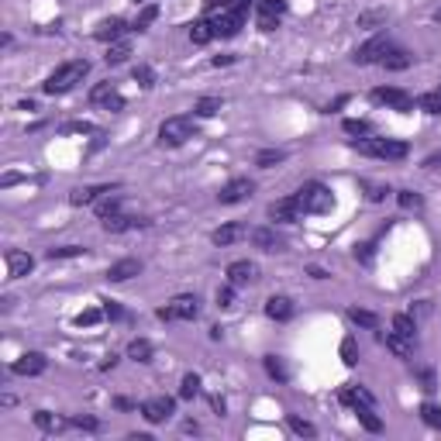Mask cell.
I'll return each instance as SVG.
<instances>
[{"label": "cell", "instance_id": "obj_18", "mask_svg": "<svg viewBox=\"0 0 441 441\" xmlns=\"http://www.w3.org/2000/svg\"><path fill=\"white\" fill-rule=\"evenodd\" d=\"M256 273H259V269H256L249 259H238V262L228 266V283H231V286H245V283L256 280Z\"/></svg>", "mask_w": 441, "mask_h": 441}, {"label": "cell", "instance_id": "obj_31", "mask_svg": "<svg viewBox=\"0 0 441 441\" xmlns=\"http://www.w3.org/2000/svg\"><path fill=\"white\" fill-rule=\"evenodd\" d=\"M355 414H359V420H362V427H365V431H372V434H379V431H383V420L372 414V407H355Z\"/></svg>", "mask_w": 441, "mask_h": 441}, {"label": "cell", "instance_id": "obj_19", "mask_svg": "<svg viewBox=\"0 0 441 441\" xmlns=\"http://www.w3.org/2000/svg\"><path fill=\"white\" fill-rule=\"evenodd\" d=\"M142 273V262L138 259H121V262H114L111 269H107V280L111 283H124V280H131V276H138Z\"/></svg>", "mask_w": 441, "mask_h": 441}, {"label": "cell", "instance_id": "obj_51", "mask_svg": "<svg viewBox=\"0 0 441 441\" xmlns=\"http://www.w3.org/2000/svg\"><path fill=\"white\" fill-rule=\"evenodd\" d=\"M104 314H107L111 321H117V317H121V307H117L114 300H107V304H104Z\"/></svg>", "mask_w": 441, "mask_h": 441}, {"label": "cell", "instance_id": "obj_48", "mask_svg": "<svg viewBox=\"0 0 441 441\" xmlns=\"http://www.w3.org/2000/svg\"><path fill=\"white\" fill-rule=\"evenodd\" d=\"M217 307H235V286L231 283L225 290H217Z\"/></svg>", "mask_w": 441, "mask_h": 441}, {"label": "cell", "instance_id": "obj_25", "mask_svg": "<svg viewBox=\"0 0 441 441\" xmlns=\"http://www.w3.org/2000/svg\"><path fill=\"white\" fill-rule=\"evenodd\" d=\"M414 63V56L410 52H403V49H389L386 56H383V63L379 66H386V69H407Z\"/></svg>", "mask_w": 441, "mask_h": 441}, {"label": "cell", "instance_id": "obj_44", "mask_svg": "<svg viewBox=\"0 0 441 441\" xmlns=\"http://www.w3.org/2000/svg\"><path fill=\"white\" fill-rule=\"evenodd\" d=\"M69 424H73V427H80V431H100V420H97V417H90V414H76Z\"/></svg>", "mask_w": 441, "mask_h": 441}, {"label": "cell", "instance_id": "obj_26", "mask_svg": "<svg viewBox=\"0 0 441 441\" xmlns=\"http://www.w3.org/2000/svg\"><path fill=\"white\" fill-rule=\"evenodd\" d=\"M114 214H121V193L114 190V193H107L100 203H97V217L104 220V217H114Z\"/></svg>", "mask_w": 441, "mask_h": 441}, {"label": "cell", "instance_id": "obj_45", "mask_svg": "<svg viewBox=\"0 0 441 441\" xmlns=\"http://www.w3.org/2000/svg\"><path fill=\"white\" fill-rule=\"evenodd\" d=\"M420 417H424L431 427H438V431H441V407H434V403H424V407H420Z\"/></svg>", "mask_w": 441, "mask_h": 441}, {"label": "cell", "instance_id": "obj_41", "mask_svg": "<svg viewBox=\"0 0 441 441\" xmlns=\"http://www.w3.org/2000/svg\"><path fill=\"white\" fill-rule=\"evenodd\" d=\"M417 107L427 111V114H441V90H438V93H424V97L417 100Z\"/></svg>", "mask_w": 441, "mask_h": 441}, {"label": "cell", "instance_id": "obj_24", "mask_svg": "<svg viewBox=\"0 0 441 441\" xmlns=\"http://www.w3.org/2000/svg\"><path fill=\"white\" fill-rule=\"evenodd\" d=\"M210 38H217V35H214V21L200 18V21L190 25V42H193V45H207Z\"/></svg>", "mask_w": 441, "mask_h": 441}, {"label": "cell", "instance_id": "obj_1", "mask_svg": "<svg viewBox=\"0 0 441 441\" xmlns=\"http://www.w3.org/2000/svg\"><path fill=\"white\" fill-rule=\"evenodd\" d=\"M87 73H90V63H87V59L63 63V66L45 80V87H42V90H45V93H52V97H56V93H69L76 83H83V76H87Z\"/></svg>", "mask_w": 441, "mask_h": 441}, {"label": "cell", "instance_id": "obj_55", "mask_svg": "<svg viewBox=\"0 0 441 441\" xmlns=\"http://www.w3.org/2000/svg\"><path fill=\"white\" fill-rule=\"evenodd\" d=\"M420 379H424V389H434V376L431 372H420Z\"/></svg>", "mask_w": 441, "mask_h": 441}, {"label": "cell", "instance_id": "obj_7", "mask_svg": "<svg viewBox=\"0 0 441 441\" xmlns=\"http://www.w3.org/2000/svg\"><path fill=\"white\" fill-rule=\"evenodd\" d=\"M393 45H389V38L386 35H376V38H369L362 49H355V66H369V63H383V56L389 52Z\"/></svg>", "mask_w": 441, "mask_h": 441}, {"label": "cell", "instance_id": "obj_46", "mask_svg": "<svg viewBox=\"0 0 441 441\" xmlns=\"http://www.w3.org/2000/svg\"><path fill=\"white\" fill-rule=\"evenodd\" d=\"M345 131H348V135L369 138V135H372V124H369V121H345Z\"/></svg>", "mask_w": 441, "mask_h": 441}, {"label": "cell", "instance_id": "obj_8", "mask_svg": "<svg viewBox=\"0 0 441 441\" xmlns=\"http://www.w3.org/2000/svg\"><path fill=\"white\" fill-rule=\"evenodd\" d=\"M286 14V0H259V11H256V21L262 32H273Z\"/></svg>", "mask_w": 441, "mask_h": 441}, {"label": "cell", "instance_id": "obj_35", "mask_svg": "<svg viewBox=\"0 0 441 441\" xmlns=\"http://www.w3.org/2000/svg\"><path fill=\"white\" fill-rule=\"evenodd\" d=\"M348 321H352V324H362V328H376V324H379V317H376L372 310H359V307L348 310Z\"/></svg>", "mask_w": 441, "mask_h": 441}, {"label": "cell", "instance_id": "obj_34", "mask_svg": "<svg viewBox=\"0 0 441 441\" xmlns=\"http://www.w3.org/2000/svg\"><path fill=\"white\" fill-rule=\"evenodd\" d=\"M87 249L83 245H59V249H49V259L56 262V259H80Z\"/></svg>", "mask_w": 441, "mask_h": 441}, {"label": "cell", "instance_id": "obj_12", "mask_svg": "<svg viewBox=\"0 0 441 441\" xmlns=\"http://www.w3.org/2000/svg\"><path fill=\"white\" fill-rule=\"evenodd\" d=\"M45 355L42 352H25L21 359H14V365H11V372L14 376H42L45 372Z\"/></svg>", "mask_w": 441, "mask_h": 441}, {"label": "cell", "instance_id": "obj_28", "mask_svg": "<svg viewBox=\"0 0 441 441\" xmlns=\"http://www.w3.org/2000/svg\"><path fill=\"white\" fill-rule=\"evenodd\" d=\"M383 341H386V348H389V352H393L396 359H410V345H407L410 338H400V335L393 331V335H386Z\"/></svg>", "mask_w": 441, "mask_h": 441}, {"label": "cell", "instance_id": "obj_39", "mask_svg": "<svg viewBox=\"0 0 441 441\" xmlns=\"http://www.w3.org/2000/svg\"><path fill=\"white\" fill-rule=\"evenodd\" d=\"M128 56H131V45H128V42H117V45H111V52H107V63H111V66H121Z\"/></svg>", "mask_w": 441, "mask_h": 441}, {"label": "cell", "instance_id": "obj_32", "mask_svg": "<svg viewBox=\"0 0 441 441\" xmlns=\"http://www.w3.org/2000/svg\"><path fill=\"white\" fill-rule=\"evenodd\" d=\"M393 331H396L400 338H414L417 324H414V317H410V314H396V317H393Z\"/></svg>", "mask_w": 441, "mask_h": 441}, {"label": "cell", "instance_id": "obj_40", "mask_svg": "<svg viewBox=\"0 0 441 441\" xmlns=\"http://www.w3.org/2000/svg\"><path fill=\"white\" fill-rule=\"evenodd\" d=\"M286 424H290V431L300 434V438H314V434H317V427L307 424V420H300V417H286Z\"/></svg>", "mask_w": 441, "mask_h": 441}, {"label": "cell", "instance_id": "obj_36", "mask_svg": "<svg viewBox=\"0 0 441 441\" xmlns=\"http://www.w3.org/2000/svg\"><path fill=\"white\" fill-rule=\"evenodd\" d=\"M266 372H269V376H273L276 383H286V379H290L286 365H283V362H280L276 355H266Z\"/></svg>", "mask_w": 441, "mask_h": 441}, {"label": "cell", "instance_id": "obj_17", "mask_svg": "<svg viewBox=\"0 0 441 441\" xmlns=\"http://www.w3.org/2000/svg\"><path fill=\"white\" fill-rule=\"evenodd\" d=\"M249 238H252V245L262 249V252H283V238H280L273 228H256Z\"/></svg>", "mask_w": 441, "mask_h": 441}, {"label": "cell", "instance_id": "obj_56", "mask_svg": "<svg viewBox=\"0 0 441 441\" xmlns=\"http://www.w3.org/2000/svg\"><path fill=\"white\" fill-rule=\"evenodd\" d=\"M114 403H117V407H121V410H131V407H135V403H131V400H124V396H117V400H114Z\"/></svg>", "mask_w": 441, "mask_h": 441}, {"label": "cell", "instance_id": "obj_2", "mask_svg": "<svg viewBox=\"0 0 441 441\" xmlns=\"http://www.w3.org/2000/svg\"><path fill=\"white\" fill-rule=\"evenodd\" d=\"M293 200H297L300 214H328L335 207V196H331V190L324 183H304L293 193Z\"/></svg>", "mask_w": 441, "mask_h": 441}, {"label": "cell", "instance_id": "obj_20", "mask_svg": "<svg viewBox=\"0 0 441 441\" xmlns=\"http://www.w3.org/2000/svg\"><path fill=\"white\" fill-rule=\"evenodd\" d=\"M142 225H145L142 217H128V214L104 217V231H111V235H121V231H131V228H142Z\"/></svg>", "mask_w": 441, "mask_h": 441}, {"label": "cell", "instance_id": "obj_50", "mask_svg": "<svg viewBox=\"0 0 441 441\" xmlns=\"http://www.w3.org/2000/svg\"><path fill=\"white\" fill-rule=\"evenodd\" d=\"M207 11H225V8H235V0H203Z\"/></svg>", "mask_w": 441, "mask_h": 441}, {"label": "cell", "instance_id": "obj_42", "mask_svg": "<svg viewBox=\"0 0 441 441\" xmlns=\"http://www.w3.org/2000/svg\"><path fill=\"white\" fill-rule=\"evenodd\" d=\"M135 83H138V87H145V90H152V87H155V73H152V66H135Z\"/></svg>", "mask_w": 441, "mask_h": 441}, {"label": "cell", "instance_id": "obj_37", "mask_svg": "<svg viewBox=\"0 0 441 441\" xmlns=\"http://www.w3.org/2000/svg\"><path fill=\"white\" fill-rule=\"evenodd\" d=\"M35 424H38L42 431H63V424H66V420H59V417H56V414H49V410H38V414H35Z\"/></svg>", "mask_w": 441, "mask_h": 441}, {"label": "cell", "instance_id": "obj_4", "mask_svg": "<svg viewBox=\"0 0 441 441\" xmlns=\"http://www.w3.org/2000/svg\"><path fill=\"white\" fill-rule=\"evenodd\" d=\"M196 135V124H193V117H166L162 121V128H159V142L162 145H183V142H190Z\"/></svg>", "mask_w": 441, "mask_h": 441}, {"label": "cell", "instance_id": "obj_49", "mask_svg": "<svg viewBox=\"0 0 441 441\" xmlns=\"http://www.w3.org/2000/svg\"><path fill=\"white\" fill-rule=\"evenodd\" d=\"M341 359H345L348 365H355V341H352V338L341 341Z\"/></svg>", "mask_w": 441, "mask_h": 441}, {"label": "cell", "instance_id": "obj_47", "mask_svg": "<svg viewBox=\"0 0 441 441\" xmlns=\"http://www.w3.org/2000/svg\"><path fill=\"white\" fill-rule=\"evenodd\" d=\"M100 317H107V314H104V310H97V307H90V310H83V314L76 317V324H80V328H90V324H97Z\"/></svg>", "mask_w": 441, "mask_h": 441}, {"label": "cell", "instance_id": "obj_38", "mask_svg": "<svg viewBox=\"0 0 441 441\" xmlns=\"http://www.w3.org/2000/svg\"><path fill=\"white\" fill-rule=\"evenodd\" d=\"M155 18H159V8H155V4H148V8L135 18V32H148V25H152Z\"/></svg>", "mask_w": 441, "mask_h": 441}, {"label": "cell", "instance_id": "obj_54", "mask_svg": "<svg viewBox=\"0 0 441 441\" xmlns=\"http://www.w3.org/2000/svg\"><path fill=\"white\" fill-rule=\"evenodd\" d=\"M228 63H235V56H214V66H228Z\"/></svg>", "mask_w": 441, "mask_h": 441}, {"label": "cell", "instance_id": "obj_53", "mask_svg": "<svg viewBox=\"0 0 441 441\" xmlns=\"http://www.w3.org/2000/svg\"><path fill=\"white\" fill-rule=\"evenodd\" d=\"M383 193H386L383 186H369V200H383Z\"/></svg>", "mask_w": 441, "mask_h": 441}, {"label": "cell", "instance_id": "obj_11", "mask_svg": "<svg viewBox=\"0 0 441 441\" xmlns=\"http://www.w3.org/2000/svg\"><path fill=\"white\" fill-rule=\"evenodd\" d=\"M90 100L93 104H104L107 111H124V97L117 93V87L107 80V83H97L93 90H90Z\"/></svg>", "mask_w": 441, "mask_h": 441}, {"label": "cell", "instance_id": "obj_6", "mask_svg": "<svg viewBox=\"0 0 441 441\" xmlns=\"http://www.w3.org/2000/svg\"><path fill=\"white\" fill-rule=\"evenodd\" d=\"M242 21H245V8H225L217 18H214V35L217 38H231V35H238V28H242Z\"/></svg>", "mask_w": 441, "mask_h": 441}, {"label": "cell", "instance_id": "obj_16", "mask_svg": "<svg viewBox=\"0 0 441 441\" xmlns=\"http://www.w3.org/2000/svg\"><path fill=\"white\" fill-rule=\"evenodd\" d=\"M117 186H80V190H73L69 193V203L73 207H83V203H93V200H100V196H107V193H114Z\"/></svg>", "mask_w": 441, "mask_h": 441}, {"label": "cell", "instance_id": "obj_13", "mask_svg": "<svg viewBox=\"0 0 441 441\" xmlns=\"http://www.w3.org/2000/svg\"><path fill=\"white\" fill-rule=\"evenodd\" d=\"M252 190H256V183H252V179H231L225 190L217 193V200H220V203H242V200H249V196H252Z\"/></svg>", "mask_w": 441, "mask_h": 441}, {"label": "cell", "instance_id": "obj_30", "mask_svg": "<svg viewBox=\"0 0 441 441\" xmlns=\"http://www.w3.org/2000/svg\"><path fill=\"white\" fill-rule=\"evenodd\" d=\"M220 111V97H200L196 100V107H193V114L196 117H214Z\"/></svg>", "mask_w": 441, "mask_h": 441}, {"label": "cell", "instance_id": "obj_10", "mask_svg": "<svg viewBox=\"0 0 441 441\" xmlns=\"http://www.w3.org/2000/svg\"><path fill=\"white\" fill-rule=\"evenodd\" d=\"M172 410H176V403H172L169 396H155V400H145V403H142V417H145L148 424H162V420H169V417H172Z\"/></svg>", "mask_w": 441, "mask_h": 441}, {"label": "cell", "instance_id": "obj_43", "mask_svg": "<svg viewBox=\"0 0 441 441\" xmlns=\"http://www.w3.org/2000/svg\"><path fill=\"white\" fill-rule=\"evenodd\" d=\"M396 200H400V207H403V210H420V207H424L420 193H410V190H400V196H396Z\"/></svg>", "mask_w": 441, "mask_h": 441}, {"label": "cell", "instance_id": "obj_57", "mask_svg": "<svg viewBox=\"0 0 441 441\" xmlns=\"http://www.w3.org/2000/svg\"><path fill=\"white\" fill-rule=\"evenodd\" d=\"M424 166H427V169H434V166H441V155H431V159H427Z\"/></svg>", "mask_w": 441, "mask_h": 441}, {"label": "cell", "instance_id": "obj_21", "mask_svg": "<svg viewBox=\"0 0 441 441\" xmlns=\"http://www.w3.org/2000/svg\"><path fill=\"white\" fill-rule=\"evenodd\" d=\"M128 28H124V21L121 18H107V21H100L97 25V32H93V38L97 42H114V38H121Z\"/></svg>", "mask_w": 441, "mask_h": 441}, {"label": "cell", "instance_id": "obj_3", "mask_svg": "<svg viewBox=\"0 0 441 441\" xmlns=\"http://www.w3.org/2000/svg\"><path fill=\"white\" fill-rule=\"evenodd\" d=\"M352 148H355V152H362V155L389 159V162L407 159V145H403V142H389V138H355V142H352Z\"/></svg>", "mask_w": 441, "mask_h": 441}, {"label": "cell", "instance_id": "obj_23", "mask_svg": "<svg viewBox=\"0 0 441 441\" xmlns=\"http://www.w3.org/2000/svg\"><path fill=\"white\" fill-rule=\"evenodd\" d=\"M245 235V228L238 225V220H231V225H225V228H217L210 238H214V245H220V249H225V245H231V242H238Z\"/></svg>", "mask_w": 441, "mask_h": 441}, {"label": "cell", "instance_id": "obj_9", "mask_svg": "<svg viewBox=\"0 0 441 441\" xmlns=\"http://www.w3.org/2000/svg\"><path fill=\"white\" fill-rule=\"evenodd\" d=\"M372 100L376 104H383V107H393V111H414V97L410 93H403V90H396V87H379V90H372Z\"/></svg>", "mask_w": 441, "mask_h": 441}, {"label": "cell", "instance_id": "obj_27", "mask_svg": "<svg viewBox=\"0 0 441 441\" xmlns=\"http://www.w3.org/2000/svg\"><path fill=\"white\" fill-rule=\"evenodd\" d=\"M280 162H286V152H283V148H266V152L256 155V166H259V169H273V166H280Z\"/></svg>", "mask_w": 441, "mask_h": 441}, {"label": "cell", "instance_id": "obj_14", "mask_svg": "<svg viewBox=\"0 0 441 441\" xmlns=\"http://www.w3.org/2000/svg\"><path fill=\"white\" fill-rule=\"evenodd\" d=\"M4 262H8V273H11V280H21V276H28V273H32V266H35V259H32L28 252H18V249H8V252H4Z\"/></svg>", "mask_w": 441, "mask_h": 441}, {"label": "cell", "instance_id": "obj_5", "mask_svg": "<svg viewBox=\"0 0 441 441\" xmlns=\"http://www.w3.org/2000/svg\"><path fill=\"white\" fill-rule=\"evenodd\" d=\"M200 314V300L196 297H176L169 307H159V321H193Z\"/></svg>", "mask_w": 441, "mask_h": 441}, {"label": "cell", "instance_id": "obj_29", "mask_svg": "<svg viewBox=\"0 0 441 441\" xmlns=\"http://www.w3.org/2000/svg\"><path fill=\"white\" fill-rule=\"evenodd\" d=\"M128 359H135V362H148V359H152V341L135 338V341L128 345Z\"/></svg>", "mask_w": 441, "mask_h": 441}, {"label": "cell", "instance_id": "obj_22", "mask_svg": "<svg viewBox=\"0 0 441 441\" xmlns=\"http://www.w3.org/2000/svg\"><path fill=\"white\" fill-rule=\"evenodd\" d=\"M266 314H269L273 321H290V317H293L290 297H269V300H266Z\"/></svg>", "mask_w": 441, "mask_h": 441}, {"label": "cell", "instance_id": "obj_52", "mask_svg": "<svg viewBox=\"0 0 441 441\" xmlns=\"http://www.w3.org/2000/svg\"><path fill=\"white\" fill-rule=\"evenodd\" d=\"M372 249H376V245H372V242H365V245H362V249H359L355 256H359L362 262H369V259H372Z\"/></svg>", "mask_w": 441, "mask_h": 441}, {"label": "cell", "instance_id": "obj_15", "mask_svg": "<svg viewBox=\"0 0 441 441\" xmlns=\"http://www.w3.org/2000/svg\"><path fill=\"white\" fill-rule=\"evenodd\" d=\"M269 217H273V220H280V225H293V220H300V207H297V200H293V196H286V200L269 203Z\"/></svg>", "mask_w": 441, "mask_h": 441}, {"label": "cell", "instance_id": "obj_33", "mask_svg": "<svg viewBox=\"0 0 441 441\" xmlns=\"http://www.w3.org/2000/svg\"><path fill=\"white\" fill-rule=\"evenodd\" d=\"M196 393H200V376H196V372H186L183 383H179V396H183V400H193Z\"/></svg>", "mask_w": 441, "mask_h": 441}]
</instances>
